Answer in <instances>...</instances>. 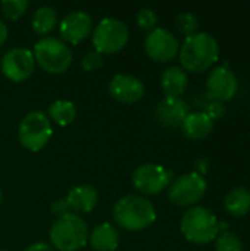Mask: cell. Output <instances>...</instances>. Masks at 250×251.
<instances>
[{"label": "cell", "mask_w": 250, "mask_h": 251, "mask_svg": "<svg viewBox=\"0 0 250 251\" xmlns=\"http://www.w3.org/2000/svg\"><path fill=\"white\" fill-rule=\"evenodd\" d=\"M180 63L184 71L200 74L212 68L220 57L218 41L206 32L187 37L180 47Z\"/></svg>", "instance_id": "cell-1"}, {"label": "cell", "mask_w": 250, "mask_h": 251, "mask_svg": "<svg viewBox=\"0 0 250 251\" xmlns=\"http://www.w3.org/2000/svg\"><path fill=\"white\" fill-rule=\"evenodd\" d=\"M115 224L125 231H143L156 221V210L152 201L141 196H125L113 207Z\"/></svg>", "instance_id": "cell-2"}, {"label": "cell", "mask_w": 250, "mask_h": 251, "mask_svg": "<svg viewBox=\"0 0 250 251\" xmlns=\"http://www.w3.org/2000/svg\"><path fill=\"white\" fill-rule=\"evenodd\" d=\"M52 246L59 251H78L88 240L87 224L75 213H68L55 221L49 232Z\"/></svg>", "instance_id": "cell-3"}, {"label": "cell", "mask_w": 250, "mask_h": 251, "mask_svg": "<svg viewBox=\"0 0 250 251\" xmlns=\"http://www.w3.org/2000/svg\"><path fill=\"white\" fill-rule=\"evenodd\" d=\"M180 229L187 241L193 244H208L218 237L220 222L211 210L196 206L183 215Z\"/></svg>", "instance_id": "cell-4"}, {"label": "cell", "mask_w": 250, "mask_h": 251, "mask_svg": "<svg viewBox=\"0 0 250 251\" xmlns=\"http://www.w3.org/2000/svg\"><path fill=\"white\" fill-rule=\"evenodd\" d=\"M35 63L47 74L59 75L72 65V51L66 43L55 37H43L34 44Z\"/></svg>", "instance_id": "cell-5"}, {"label": "cell", "mask_w": 250, "mask_h": 251, "mask_svg": "<svg viewBox=\"0 0 250 251\" xmlns=\"http://www.w3.org/2000/svg\"><path fill=\"white\" fill-rule=\"evenodd\" d=\"M18 137L27 150L32 153L40 151L52 137V124L49 116L40 110L27 113L19 124Z\"/></svg>", "instance_id": "cell-6"}, {"label": "cell", "mask_w": 250, "mask_h": 251, "mask_svg": "<svg viewBox=\"0 0 250 251\" xmlns=\"http://www.w3.org/2000/svg\"><path fill=\"white\" fill-rule=\"evenodd\" d=\"M128 35V28L122 21L105 18L93 31V44L100 54H112L125 47Z\"/></svg>", "instance_id": "cell-7"}, {"label": "cell", "mask_w": 250, "mask_h": 251, "mask_svg": "<svg viewBox=\"0 0 250 251\" xmlns=\"http://www.w3.org/2000/svg\"><path fill=\"white\" fill-rule=\"evenodd\" d=\"M208 190L206 179L197 172H190L178 176L168 190V197L171 203L180 207L194 206Z\"/></svg>", "instance_id": "cell-8"}, {"label": "cell", "mask_w": 250, "mask_h": 251, "mask_svg": "<svg viewBox=\"0 0 250 251\" xmlns=\"http://www.w3.org/2000/svg\"><path fill=\"white\" fill-rule=\"evenodd\" d=\"M172 176V172L165 166L156 163H146L139 166L133 172L131 182L137 191L146 196H155L171 185Z\"/></svg>", "instance_id": "cell-9"}, {"label": "cell", "mask_w": 250, "mask_h": 251, "mask_svg": "<svg viewBox=\"0 0 250 251\" xmlns=\"http://www.w3.org/2000/svg\"><path fill=\"white\" fill-rule=\"evenodd\" d=\"M144 50L152 60L167 63L178 54L180 44L171 31L165 28H155L146 35Z\"/></svg>", "instance_id": "cell-10"}, {"label": "cell", "mask_w": 250, "mask_h": 251, "mask_svg": "<svg viewBox=\"0 0 250 251\" xmlns=\"http://www.w3.org/2000/svg\"><path fill=\"white\" fill-rule=\"evenodd\" d=\"M35 69V59L31 50L15 47L4 53L1 59V72L3 75L13 81L22 82L28 79Z\"/></svg>", "instance_id": "cell-11"}, {"label": "cell", "mask_w": 250, "mask_h": 251, "mask_svg": "<svg viewBox=\"0 0 250 251\" xmlns=\"http://www.w3.org/2000/svg\"><path fill=\"white\" fill-rule=\"evenodd\" d=\"M93 31V19L88 13L83 10H75L68 13L59 25V34L63 43L80 44Z\"/></svg>", "instance_id": "cell-12"}, {"label": "cell", "mask_w": 250, "mask_h": 251, "mask_svg": "<svg viewBox=\"0 0 250 251\" xmlns=\"http://www.w3.org/2000/svg\"><path fill=\"white\" fill-rule=\"evenodd\" d=\"M206 88L215 101H227L236 96L239 82L231 69L227 66H218L211 71L206 81Z\"/></svg>", "instance_id": "cell-13"}, {"label": "cell", "mask_w": 250, "mask_h": 251, "mask_svg": "<svg viewBox=\"0 0 250 251\" xmlns=\"http://www.w3.org/2000/svg\"><path fill=\"white\" fill-rule=\"evenodd\" d=\"M190 113L189 104L183 99L165 97L155 107V119L167 129H177Z\"/></svg>", "instance_id": "cell-14"}, {"label": "cell", "mask_w": 250, "mask_h": 251, "mask_svg": "<svg viewBox=\"0 0 250 251\" xmlns=\"http://www.w3.org/2000/svg\"><path fill=\"white\" fill-rule=\"evenodd\" d=\"M109 94L119 103L131 104L143 99L144 85L133 75L118 74L109 82Z\"/></svg>", "instance_id": "cell-15"}, {"label": "cell", "mask_w": 250, "mask_h": 251, "mask_svg": "<svg viewBox=\"0 0 250 251\" xmlns=\"http://www.w3.org/2000/svg\"><path fill=\"white\" fill-rule=\"evenodd\" d=\"M97 191L94 187L83 184V185H77L74 187L68 196H66V203L69 210L75 212V213H90L93 212V209L97 204Z\"/></svg>", "instance_id": "cell-16"}, {"label": "cell", "mask_w": 250, "mask_h": 251, "mask_svg": "<svg viewBox=\"0 0 250 251\" xmlns=\"http://www.w3.org/2000/svg\"><path fill=\"white\" fill-rule=\"evenodd\" d=\"M180 128L187 138L199 141L206 138L212 132L214 121L205 112H194L186 116Z\"/></svg>", "instance_id": "cell-17"}, {"label": "cell", "mask_w": 250, "mask_h": 251, "mask_svg": "<svg viewBox=\"0 0 250 251\" xmlns=\"http://www.w3.org/2000/svg\"><path fill=\"white\" fill-rule=\"evenodd\" d=\"M90 246L96 251H115L119 246V232L112 224H100L88 234Z\"/></svg>", "instance_id": "cell-18"}, {"label": "cell", "mask_w": 250, "mask_h": 251, "mask_svg": "<svg viewBox=\"0 0 250 251\" xmlns=\"http://www.w3.org/2000/svg\"><path fill=\"white\" fill-rule=\"evenodd\" d=\"M189 76L181 66H171L168 68L161 78V85L167 97L181 99V96L187 90Z\"/></svg>", "instance_id": "cell-19"}, {"label": "cell", "mask_w": 250, "mask_h": 251, "mask_svg": "<svg viewBox=\"0 0 250 251\" xmlns=\"http://www.w3.org/2000/svg\"><path fill=\"white\" fill-rule=\"evenodd\" d=\"M224 207L228 215L242 218L250 212V191L245 187L233 188L224 200Z\"/></svg>", "instance_id": "cell-20"}, {"label": "cell", "mask_w": 250, "mask_h": 251, "mask_svg": "<svg viewBox=\"0 0 250 251\" xmlns=\"http://www.w3.org/2000/svg\"><path fill=\"white\" fill-rule=\"evenodd\" d=\"M57 24V13L53 7L50 6H41L38 7L34 15H32V29L38 34V35H46L50 31H53V28Z\"/></svg>", "instance_id": "cell-21"}, {"label": "cell", "mask_w": 250, "mask_h": 251, "mask_svg": "<svg viewBox=\"0 0 250 251\" xmlns=\"http://www.w3.org/2000/svg\"><path fill=\"white\" fill-rule=\"evenodd\" d=\"M77 116V109L72 101L56 100L49 106V118L59 126H66L74 122Z\"/></svg>", "instance_id": "cell-22"}, {"label": "cell", "mask_w": 250, "mask_h": 251, "mask_svg": "<svg viewBox=\"0 0 250 251\" xmlns=\"http://www.w3.org/2000/svg\"><path fill=\"white\" fill-rule=\"evenodd\" d=\"M175 26H177L178 32L187 38V37H192V35H194L197 32V29H199V21H197V18L193 13L183 12V13H180L177 16Z\"/></svg>", "instance_id": "cell-23"}, {"label": "cell", "mask_w": 250, "mask_h": 251, "mask_svg": "<svg viewBox=\"0 0 250 251\" xmlns=\"http://www.w3.org/2000/svg\"><path fill=\"white\" fill-rule=\"evenodd\" d=\"M1 13L9 21H18L28 9L27 0H4L0 3Z\"/></svg>", "instance_id": "cell-24"}, {"label": "cell", "mask_w": 250, "mask_h": 251, "mask_svg": "<svg viewBox=\"0 0 250 251\" xmlns=\"http://www.w3.org/2000/svg\"><path fill=\"white\" fill-rule=\"evenodd\" d=\"M215 240H217L215 243L217 251H245L243 243L233 232H220V235Z\"/></svg>", "instance_id": "cell-25"}, {"label": "cell", "mask_w": 250, "mask_h": 251, "mask_svg": "<svg viewBox=\"0 0 250 251\" xmlns=\"http://www.w3.org/2000/svg\"><path fill=\"white\" fill-rule=\"evenodd\" d=\"M136 21H137V25H139L141 29H146V31L150 32V31L155 29L156 25H158V15L155 13L153 9H150V7H143V9L139 10Z\"/></svg>", "instance_id": "cell-26"}, {"label": "cell", "mask_w": 250, "mask_h": 251, "mask_svg": "<svg viewBox=\"0 0 250 251\" xmlns=\"http://www.w3.org/2000/svg\"><path fill=\"white\" fill-rule=\"evenodd\" d=\"M81 66L85 72H93V71H97L103 66V54H100L99 51L93 50V51H88L83 60H81Z\"/></svg>", "instance_id": "cell-27"}, {"label": "cell", "mask_w": 250, "mask_h": 251, "mask_svg": "<svg viewBox=\"0 0 250 251\" xmlns=\"http://www.w3.org/2000/svg\"><path fill=\"white\" fill-rule=\"evenodd\" d=\"M50 210H52V213L56 215L57 218L65 216V215L69 213V207H68V203H66L65 199H57V200H55V201L50 204Z\"/></svg>", "instance_id": "cell-28"}, {"label": "cell", "mask_w": 250, "mask_h": 251, "mask_svg": "<svg viewBox=\"0 0 250 251\" xmlns=\"http://www.w3.org/2000/svg\"><path fill=\"white\" fill-rule=\"evenodd\" d=\"M212 121L214 119H218V118H221L224 113H225V107L222 106V103L221 101H212L209 106H208V110L205 112Z\"/></svg>", "instance_id": "cell-29"}, {"label": "cell", "mask_w": 250, "mask_h": 251, "mask_svg": "<svg viewBox=\"0 0 250 251\" xmlns=\"http://www.w3.org/2000/svg\"><path fill=\"white\" fill-rule=\"evenodd\" d=\"M24 251H53L52 247L46 243H35L32 246H29L28 249H25Z\"/></svg>", "instance_id": "cell-30"}, {"label": "cell", "mask_w": 250, "mask_h": 251, "mask_svg": "<svg viewBox=\"0 0 250 251\" xmlns=\"http://www.w3.org/2000/svg\"><path fill=\"white\" fill-rule=\"evenodd\" d=\"M7 34H9L7 26H6V24L0 19V47L6 43V40H7Z\"/></svg>", "instance_id": "cell-31"}, {"label": "cell", "mask_w": 250, "mask_h": 251, "mask_svg": "<svg viewBox=\"0 0 250 251\" xmlns=\"http://www.w3.org/2000/svg\"><path fill=\"white\" fill-rule=\"evenodd\" d=\"M1 204H3V193L0 190V207H1Z\"/></svg>", "instance_id": "cell-32"}, {"label": "cell", "mask_w": 250, "mask_h": 251, "mask_svg": "<svg viewBox=\"0 0 250 251\" xmlns=\"http://www.w3.org/2000/svg\"><path fill=\"white\" fill-rule=\"evenodd\" d=\"M0 251H9V250H0Z\"/></svg>", "instance_id": "cell-33"}]
</instances>
